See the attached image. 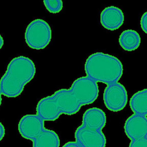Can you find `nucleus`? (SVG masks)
<instances>
[{
	"instance_id": "nucleus-11",
	"label": "nucleus",
	"mask_w": 147,
	"mask_h": 147,
	"mask_svg": "<svg viewBox=\"0 0 147 147\" xmlns=\"http://www.w3.org/2000/svg\"><path fill=\"white\" fill-rule=\"evenodd\" d=\"M121 47L126 51H133L137 49L141 43V37L136 30L127 29L123 31L119 37Z\"/></svg>"
},
{
	"instance_id": "nucleus-7",
	"label": "nucleus",
	"mask_w": 147,
	"mask_h": 147,
	"mask_svg": "<svg viewBox=\"0 0 147 147\" xmlns=\"http://www.w3.org/2000/svg\"><path fill=\"white\" fill-rule=\"evenodd\" d=\"M75 138L81 147H106V138L102 131L89 129L83 125L75 132Z\"/></svg>"
},
{
	"instance_id": "nucleus-8",
	"label": "nucleus",
	"mask_w": 147,
	"mask_h": 147,
	"mask_svg": "<svg viewBox=\"0 0 147 147\" xmlns=\"http://www.w3.org/2000/svg\"><path fill=\"white\" fill-rule=\"evenodd\" d=\"M123 128L130 140L147 137V117L133 114L126 120Z\"/></svg>"
},
{
	"instance_id": "nucleus-15",
	"label": "nucleus",
	"mask_w": 147,
	"mask_h": 147,
	"mask_svg": "<svg viewBox=\"0 0 147 147\" xmlns=\"http://www.w3.org/2000/svg\"><path fill=\"white\" fill-rule=\"evenodd\" d=\"M140 25L142 30L147 34V11L142 14L140 20Z\"/></svg>"
},
{
	"instance_id": "nucleus-17",
	"label": "nucleus",
	"mask_w": 147,
	"mask_h": 147,
	"mask_svg": "<svg viewBox=\"0 0 147 147\" xmlns=\"http://www.w3.org/2000/svg\"><path fill=\"white\" fill-rule=\"evenodd\" d=\"M5 135V129L2 123L0 122V141L3 139Z\"/></svg>"
},
{
	"instance_id": "nucleus-9",
	"label": "nucleus",
	"mask_w": 147,
	"mask_h": 147,
	"mask_svg": "<svg viewBox=\"0 0 147 147\" xmlns=\"http://www.w3.org/2000/svg\"><path fill=\"white\" fill-rule=\"evenodd\" d=\"M124 19L123 11L119 7L114 6L106 7L100 13V24L107 30L118 29L123 24Z\"/></svg>"
},
{
	"instance_id": "nucleus-13",
	"label": "nucleus",
	"mask_w": 147,
	"mask_h": 147,
	"mask_svg": "<svg viewBox=\"0 0 147 147\" xmlns=\"http://www.w3.org/2000/svg\"><path fill=\"white\" fill-rule=\"evenodd\" d=\"M43 3L47 10L53 14L59 13L63 6V1L61 0H45Z\"/></svg>"
},
{
	"instance_id": "nucleus-4",
	"label": "nucleus",
	"mask_w": 147,
	"mask_h": 147,
	"mask_svg": "<svg viewBox=\"0 0 147 147\" xmlns=\"http://www.w3.org/2000/svg\"><path fill=\"white\" fill-rule=\"evenodd\" d=\"M52 38V30L47 22L37 18L30 22L25 32V42L32 49L40 50L46 48Z\"/></svg>"
},
{
	"instance_id": "nucleus-6",
	"label": "nucleus",
	"mask_w": 147,
	"mask_h": 147,
	"mask_svg": "<svg viewBox=\"0 0 147 147\" xmlns=\"http://www.w3.org/2000/svg\"><path fill=\"white\" fill-rule=\"evenodd\" d=\"M71 88L74 91L82 106L92 103L99 95L97 83L87 76L76 79L72 83Z\"/></svg>"
},
{
	"instance_id": "nucleus-18",
	"label": "nucleus",
	"mask_w": 147,
	"mask_h": 147,
	"mask_svg": "<svg viewBox=\"0 0 147 147\" xmlns=\"http://www.w3.org/2000/svg\"><path fill=\"white\" fill-rule=\"evenodd\" d=\"M3 45V39L2 36L0 34V49L2 48Z\"/></svg>"
},
{
	"instance_id": "nucleus-3",
	"label": "nucleus",
	"mask_w": 147,
	"mask_h": 147,
	"mask_svg": "<svg viewBox=\"0 0 147 147\" xmlns=\"http://www.w3.org/2000/svg\"><path fill=\"white\" fill-rule=\"evenodd\" d=\"M18 130L21 136L33 142L32 147H59L57 133L44 127V121L37 114H26L20 120Z\"/></svg>"
},
{
	"instance_id": "nucleus-1",
	"label": "nucleus",
	"mask_w": 147,
	"mask_h": 147,
	"mask_svg": "<svg viewBox=\"0 0 147 147\" xmlns=\"http://www.w3.org/2000/svg\"><path fill=\"white\" fill-rule=\"evenodd\" d=\"M36 71L35 64L30 58L24 56L13 58L0 79L2 95L7 98L18 96L25 86L33 79Z\"/></svg>"
},
{
	"instance_id": "nucleus-14",
	"label": "nucleus",
	"mask_w": 147,
	"mask_h": 147,
	"mask_svg": "<svg viewBox=\"0 0 147 147\" xmlns=\"http://www.w3.org/2000/svg\"><path fill=\"white\" fill-rule=\"evenodd\" d=\"M129 147H147V137L131 140Z\"/></svg>"
},
{
	"instance_id": "nucleus-12",
	"label": "nucleus",
	"mask_w": 147,
	"mask_h": 147,
	"mask_svg": "<svg viewBox=\"0 0 147 147\" xmlns=\"http://www.w3.org/2000/svg\"><path fill=\"white\" fill-rule=\"evenodd\" d=\"M129 103L134 114L147 117V88L136 92L131 97Z\"/></svg>"
},
{
	"instance_id": "nucleus-2",
	"label": "nucleus",
	"mask_w": 147,
	"mask_h": 147,
	"mask_svg": "<svg viewBox=\"0 0 147 147\" xmlns=\"http://www.w3.org/2000/svg\"><path fill=\"white\" fill-rule=\"evenodd\" d=\"M86 76L95 82L107 85L117 83L123 74V65L116 57L103 52L91 54L84 64Z\"/></svg>"
},
{
	"instance_id": "nucleus-19",
	"label": "nucleus",
	"mask_w": 147,
	"mask_h": 147,
	"mask_svg": "<svg viewBox=\"0 0 147 147\" xmlns=\"http://www.w3.org/2000/svg\"><path fill=\"white\" fill-rule=\"evenodd\" d=\"M1 95H2V94H1V92L0 91V106H1V103H2V96H1Z\"/></svg>"
},
{
	"instance_id": "nucleus-5",
	"label": "nucleus",
	"mask_w": 147,
	"mask_h": 147,
	"mask_svg": "<svg viewBox=\"0 0 147 147\" xmlns=\"http://www.w3.org/2000/svg\"><path fill=\"white\" fill-rule=\"evenodd\" d=\"M103 98L107 109L113 112L119 111L127 105V91L120 83L110 84L107 85L104 90Z\"/></svg>"
},
{
	"instance_id": "nucleus-10",
	"label": "nucleus",
	"mask_w": 147,
	"mask_h": 147,
	"mask_svg": "<svg viewBox=\"0 0 147 147\" xmlns=\"http://www.w3.org/2000/svg\"><path fill=\"white\" fill-rule=\"evenodd\" d=\"M106 123V116L100 109L92 107L87 109L83 115V126L98 131H102Z\"/></svg>"
},
{
	"instance_id": "nucleus-16",
	"label": "nucleus",
	"mask_w": 147,
	"mask_h": 147,
	"mask_svg": "<svg viewBox=\"0 0 147 147\" xmlns=\"http://www.w3.org/2000/svg\"><path fill=\"white\" fill-rule=\"evenodd\" d=\"M62 147H81L80 145L76 141H69L65 143Z\"/></svg>"
}]
</instances>
